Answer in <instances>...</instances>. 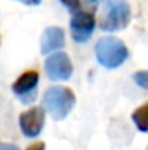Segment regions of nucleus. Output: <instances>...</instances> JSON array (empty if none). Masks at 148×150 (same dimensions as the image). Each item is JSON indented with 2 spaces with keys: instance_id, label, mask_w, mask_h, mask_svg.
<instances>
[{
  "instance_id": "obj_1",
  "label": "nucleus",
  "mask_w": 148,
  "mask_h": 150,
  "mask_svg": "<svg viewBox=\"0 0 148 150\" xmlns=\"http://www.w3.org/2000/svg\"><path fill=\"white\" fill-rule=\"evenodd\" d=\"M44 108L57 121L64 120L76 105V95L70 88L65 86H51L44 93Z\"/></svg>"
},
{
  "instance_id": "obj_2",
  "label": "nucleus",
  "mask_w": 148,
  "mask_h": 150,
  "mask_svg": "<svg viewBox=\"0 0 148 150\" xmlns=\"http://www.w3.org/2000/svg\"><path fill=\"white\" fill-rule=\"evenodd\" d=\"M97 61L106 69H116L125 63L128 58L126 45L115 37L100 38L95 47Z\"/></svg>"
},
{
  "instance_id": "obj_3",
  "label": "nucleus",
  "mask_w": 148,
  "mask_h": 150,
  "mask_svg": "<svg viewBox=\"0 0 148 150\" xmlns=\"http://www.w3.org/2000/svg\"><path fill=\"white\" fill-rule=\"evenodd\" d=\"M131 22V7L125 0L110 1L100 19V28L106 32H115L126 28Z\"/></svg>"
},
{
  "instance_id": "obj_4",
  "label": "nucleus",
  "mask_w": 148,
  "mask_h": 150,
  "mask_svg": "<svg viewBox=\"0 0 148 150\" xmlns=\"http://www.w3.org/2000/svg\"><path fill=\"white\" fill-rule=\"evenodd\" d=\"M45 71L47 76L54 82H62L70 79V76L73 74V64L70 57L62 51L51 54L45 60Z\"/></svg>"
},
{
  "instance_id": "obj_5",
  "label": "nucleus",
  "mask_w": 148,
  "mask_h": 150,
  "mask_svg": "<svg viewBox=\"0 0 148 150\" xmlns=\"http://www.w3.org/2000/svg\"><path fill=\"white\" fill-rule=\"evenodd\" d=\"M45 124V111L41 106H32L19 115V127L20 131L32 139L41 134Z\"/></svg>"
},
{
  "instance_id": "obj_6",
  "label": "nucleus",
  "mask_w": 148,
  "mask_h": 150,
  "mask_svg": "<svg viewBox=\"0 0 148 150\" xmlns=\"http://www.w3.org/2000/svg\"><path fill=\"white\" fill-rule=\"evenodd\" d=\"M96 26V21L93 13L90 12H77L73 15L70 21V31L71 37L76 42H86Z\"/></svg>"
},
{
  "instance_id": "obj_7",
  "label": "nucleus",
  "mask_w": 148,
  "mask_h": 150,
  "mask_svg": "<svg viewBox=\"0 0 148 150\" xmlns=\"http://www.w3.org/2000/svg\"><path fill=\"white\" fill-rule=\"evenodd\" d=\"M39 82V74L35 70H26L22 73L15 83L12 85V91L20 98L23 103H29L36 98V86Z\"/></svg>"
},
{
  "instance_id": "obj_8",
  "label": "nucleus",
  "mask_w": 148,
  "mask_h": 150,
  "mask_svg": "<svg viewBox=\"0 0 148 150\" xmlns=\"http://www.w3.org/2000/svg\"><path fill=\"white\" fill-rule=\"evenodd\" d=\"M65 42V34L64 29L60 26H49L44 31L41 38V52L48 54L51 51L62 48Z\"/></svg>"
},
{
  "instance_id": "obj_9",
  "label": "nucleus",
  "mask_w": 148,
  "mask_h": 150,
  "mask_svg": "<svg viewBox=\"0 0 148 150\" xmlns=\"http://www.w3.org/2000/svg\"><path fill=\"white\" fill-rule=\"evenodd\" d=\"M132 121L141 133H148V103L141 105L132 114Z\"/></svg>"
},
{
  "instance_id": "obj_10",
  "label": "nucleus",
  "mask_w": 148,
  "mask_h": 150,
  "mask_svg": "<svg viewBox=\"0 0 148 150\" xmlns=\"http://www.w3.org/2000/svg\"><path fill=\"white\" fill-rule=\"evenodd\" d=\"M134 82L142 88V89H148V71L142 70V71H137L134 74Z\"/></svg>"
},
{
  "instance_id": "obj_11",
  "label": "nucleus",
  "mask_w": 148,
  "mask_h": 150,
  "mask_svg": "<svg viewBox=\"0 0 148 150\" xmlns=\"http://www.w3.org/2000/svg\"><path fill=\"white\" fill-rule=\"evenodd\" d=\"M58 1H61L73 15L77 13L79 9H80V0H58Z\"/></svg>"
},
{
  "instance_id": "obj_12",
  "label": "nucleus",
  "mask_w": 148,
  "mask_h": 150,
  "mask_svg": "<svg viewBox=\"0 0 148 150\" xmlns=\"http://www.w3.org/2000/svg\"><path fill=\"white\" fill-rule=\"evenodd\" d=\"M26 150H45V143L44 142H36V143H32L31 146H28Z\"/></svg>"
},
{
  "instance_id": "obj_13",
  "label": "nucleus",
  "mask_w": 148,
  "mask_h": 150,
  "mask_svg": "<svg viewBox=\"0 0 148 150\" xmlns=\"http://www.w3.org/2000/svg\"><path fill=\"white\" fill-rule=\"evenodd\" d=\"M0 150H19L15 144H9V143H1L0 144Z\"/></svg>"
},
{
  "instance_id": "obj_14",
  "label": "nucleus",
  "mask_w": 148,
  "mask_h": 150,
  "mask_svg": "<svg viewBox=\"0 0 148 150\" xmlns=\"http://www.w3.org/2000/svg\"><path fill=\"white\" fill-rule=\"evenodd\" d=\"M19 1H22V3H25V4H31V6H36V4H39L42 0H19Z\"/></svg>"
},
{
  "instance_id": "obj_15",
  "label": "nucleus",
  "mask_w": 148,
  "mask_h": 150,
  "mask_svg": "<svg viewBox=\"0 0 148 150\" xmlns=\"http://www.w3.org/2000/svg\"><path fill=\"white\" fill-rule=\"evenodd\" d=\"M89 1H92V3H97V1H100V0H89Z\"/></svg>"
}]
</instances>
